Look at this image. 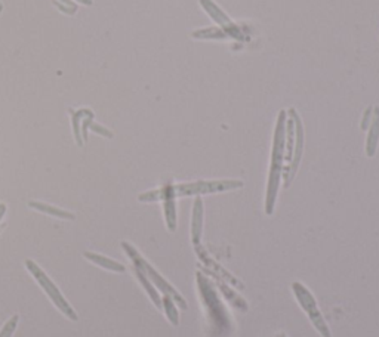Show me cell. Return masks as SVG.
Segmentation results:
<instances>
[{
  "label": "cell",
  "instance_id": "cell-1",
  "mask_svg": "<svg viewBox=\"0 0 379 337\" xmlns=\"http://www.w3.org/2000/svg\"><path fill=\"white\" fill-rule=\"evenodd\" d=\"M243 187V181L227 179V181H199L190 183H168L160 190L148 191L138 195L141 203H151V201H161L164 197H190V195H200L203 194H215V192H225L231 190H239Z\"/></svg>",
  "mask_w": 379,
  "mask_h": 337
},
{
  "label": "cell",
  "instance_id": "cell-2",
  "mask_svg": "<svg viewBox=\"0 0 379 337\" xmlns=\"http://www.w3.org/2000/svg\"><path fill=\"white\" fill-rule=\"evenodd\" d=\"M288 113L283 110L277 116V123L273 139V151H272V166H270V175L267 183V195H265V213L273 215L281 175H283V163H285V145H286V120Z\"/></svg>",
  "mask_w": 379,
  "mask_h": 337
},
{
  "label": "cell",
  "instance_id": "cell-3",
  "mask_svg": "<svg viewBox=\"0 0 379 337\" xmlns=\"http://www.w3.org/2000/svg\"><path fill=\"white\" fill-rule=\"evenodd\" d=\"M122 247H123V250L126 252V255L129 256V259H131L132 262H134V266L138 268L139 271H143V273L146 274V277H147L151 282H153V286H155L157 290H160L161 293H164V296H169L173 302L177 303V305H178L179 308L187 309V307H188V305H187V300L184 299V298L179 295V293L175 290V287L170 286L169 282H168L164 277H161V275L157 273V271H156L153 266H151L143 256L139 255V252H138V250H136L132 244H129L127 242H122Z\"/></svg>",
  "mask_w": 379,
  "mask_h": 337
},
{
  "label": "cell",
  "instance_id": "cell-4",
  "mask_svg": "<svg viewBox=\"0 0 379 337\" xmlns=\"http://www.w3.org/2000/svg\"><path fill=\"white\" fill-rule=\"evenodd\" d=\"M26 268H27L28 273L35 277V280L37 281V284L42 287L43 291L46 293L48 298L52 300L53 305H55L61 311V313L66 315V317L71 321H79L78 313H76V311L67 302V299L62 296V293L60 291V289L55 284H53L52 280L46 275L45 271H43L36 262H33V260H30V259L26 260Z\"/></svg>",
  "mask_w": 379,
  "mask_h": 337
},
{
  "label": "cell",
  "instance_id": "cell-5",
  "mask_svg": "<svg viewBox=\"0 0 379 337\" xmlns=\"http://www.w3.org/2000/svg\"><path fill=\"white\" fill-rule=\"evenodd\" d=\"M292 290H294V295L299 303V307L310 318L312 327L321 334V337H332L329 325L326 320L323 318V315L317 307V302L311 295V291L304 284H301V282H294V284H292Z\"/></svg>",
  "mask_w": 379,
  "mask_h": 337
},
{
  "label": "cell",
  "instance_id": "cell-6",
  "mask_svg": "<svg viewBox=\"0 0 379 337\" xmlns=\"http://www.w3.org/2000/svg\"><path fill=\"white\" fill-rule=\"evenodd\" d=\"M197 284L200 290V296L203 299L204 307H206L208 309L211 321L212 322L218 321L222 327H229L230 318L229 315H227V311L224 309V307L220 303L221 300L218 298V293H216L212 282L206 277H203L200 273H197Z\"/></svg>",
  "mask_w": 379,
  "mask_h": 337
},
{
  "label": "cell",
  "instance_id": "cell-7",
  "mask_svg": "<svg viewBox=\"0 0 379 337\" xmlns=\"http://www.w3.org/2000/svg\"><path fill=\"white\" fill-rule=\"evenodd\" d=\"M289 117L294 120V125H295V148H294V153H292V158L289 161V165L286 166L285 172H283V178H285V188H289L290 182L294 181L297 172H298V167H299V163H301V157H302V149H304V126H302V122L301 118L297 113V110H294V108H290V110L288 111Z\"/></svg>",
  "mask_w": 379,
  "mask_h": 337
},
{
  "label": "cell",
  "instance_id": "cell-8",
  "mask_svg": "<svg viewBox=\"0 0 379 337\" xmlns=\"http://www.w3.org/2000/svg\"><path fill=\"white\" fill-rule=\"evenodd\" d=\"M199 2L202 8L206 10V14L211 15V18L220 26V28L225 33L227 36L234 40H245L240 27L237 26L234 21H231L229 15H227L224 10L213 2V0H199Z\"/></svg>",
  "mask_w": 379,
  "mask_h": 337
},
{
  "label": "cell",
  "instance_id": "cell-9",
  "mask_svg": "<svg viewBox=\"0 0 379 337\" xmlns=\"http://www.w3.org/2000/svg\"><path fill=\"white\" fill-rule=\"evenodd\" d=\"M203 216L204 208L202 197H196L193 204V216H191V243L194 247H199L203 234Z\"/></svg>",
  "mask_w": 379,
  "mask_h": 337
},
{
  "label": "cell",
  "instance_id": "cell-10",
  "mask_svg": "<svg viewBox=\"0 0 379 337\" xmlns=\"http://www.w3.org/2000/svg\"><path fill=\"white\" fill-rule=\"evenodd\" d=\"M369 134L366 139V154L367 157H373L376 154V148L379 143V107H373L372 120L369 125Z\"/></svg>",
  "mask_w": 379,
  "mask_h": 337
},
{
  "label": "cell",
  "instance_id": "cell-11",
  "mask_svg": "<svg viewBox=\"0 0 379 337\" xmlns=\"http://www.w3.org/2000/svg\"><path fill=\"white\" fill-rule=\"evenodd\" d=\"M83 256L89 260V262L95 264L96 266H101L107 271H112V273H118V274H123L126 268L122 265L116 262V260L113 259H108V257H104L103 255H98V253H92V252H85Z\"/></svg>",
  "mask_w": 379,
  "mask_h": 337
},
{
  "label": "cell",
  "instance_id": "cell-12",
  "mask_svg": "<svg viewBox=\"0 0 379 337\" xmlns=\"http://www.w3.org/2000/svg\"><path fill=\"white\" fill-rule=\"evenodd\" d=\"M28 208L35 209V210H37V212L45 213V215L53 216V217H58V219L73 221L74 217H76L71 212L62 210V209H60V208H55V206H51V204H46V203H40V201H30V203H28Z\"/></svg>",
  "mask_w": 379,
  "mask_h": 337
},
{
  "label": "cell",
  "instance_id": "cell-13",
  "mask_svg": "<svg viewBox=\"0 0 379 337\" xmlns=\"http://www.w3.org/2000/svg\"><path fill=\"white\" fill-rule=\"evenodd\" d=\"M177 199L173 197H164L161 201H164V210H165V219H166V226L170 233L177 230Z\"/></svg>",
  "mask_w": 379,
  "mask_h": 337
},
{
  "label": "cell",
  "instance_id": "cell-14",
  "mask_svg": "<svg viewBox=\"0 0 379 337\" xmlns=\"http://www.w3.org/2000/svg\"><path fill=\"white\" fill-rule=\"evenodd\" d=\"M134 271H135V275H136L138 281L141 282V284H143V287H144L146 291H147V295L150 296L151 300H153V303L156 305V308L161 309V299H160V296H159V293H157L156 287L153 286V282H151V281L146 277V274L143 273V271H139V269L135 268V266H134Z\"/></svg>",
  "mask_w": 379,
  "mask_h": 337
},
{
  "label": "cell",
  "instance_id": "cell-15",
  "mask_svg": "<svg viewBox=\"0 0 379 337\" xmlns=\"http://www.w3.org/2000/svg\"><path fill=\"white\" fill-rule=\"evenodd\" d=\"M69 111L71 114V123H73L76 144H78L79 147H83V138H82V126H80V123L83 122V118L86 116H91L94 113L91 110H79V111L69 110Z\"/></svg>",
  "mask_w": 379,
  "mask_h": 337
},
{
  "label": "cell",
  "instance_id": "cell-16",
  "mask_svg": "<svg viewBox=\"0 0 379 337\" xmlns=\"http://www.w3.org/2000/svg\"><path fill=\"white\" fill-rule=\"evenodd\" d=\"M161 309L165 311L168 320L173 325L179 324V313H178L177 305H175V302H173L169 296H164V299H161Z\"/></svg>",
  "mask_w": 379,
  "mask_h": 337
},
{
  "label": "cell",
  "instance_id": "cell-17",
  "mask_svg": "<svg viewBox=\"0 0 379 337\" xmlns=\"http://www.w3.org/2000/svg\"><path fill=\"white\" fill-rule=\"evenodd\" d=\"M194 39H216V40H224L229 39V36L221 28H203L193 33Z\"/></svg>",
  "mask_w": 379,
  "mask_h": 337
},
{
  "label": "cell",
  "instance_id": "cell-18",
  "mask_svg": "<svg viewBox=\"0 0 379 337\" xmlns=\"http://www.w3.org/2000/svg\"><path fill=\"white\" fill-rule=\"evenodd\" d=\"M18 321H19V315H14L12 318H9L6 324L3 325V329L0 330V337H12L17 330Z\"/></svg>",
  "mask_w": 379,
  "mask_h": 337
},
{
  "label": "cell",
  "instance_id": "cell-19",
  "mask_svg": "<svg viewBox=\"0 0 379 337\" xmlns=\"http://www.w3.org/2000/svg\"><path fill=\"white\" fill-rule=\"evenodd\" d=\"M88 129H91V130H92V132H95V134H98V135H101V136H104V138H108V139H112V138H113V132H110V130H108V129L103 127L101 125H98V123H95L94 120H92V122H89V125H88Z\"/></svg>",
  "mask_w": 379,
  "mask_h": 337
},
{
  "label": "cell",
  "instance_id": "cell-20",
  "mask_svg": "<svg viewBox=\"0 0 379 337\" xmlns=\"http://www.w3.org/2000/svg\"><path fill=\"white\" fill-rule=\"evenodd\" d=\"M372 110H373V107H369V108H367V110L364 111L363 120H362V130H367V127H369L371 120H372Z\"/></svg>",
  "mask_w": 379,
  "mask_h": 337
},
{
  "label": "cell",
  "instance_id": "cell-21",
  "mask_svg": "<svg viewBox=\"0 0 379 337\" xmlns=\"http://www.w3.org/2000/svg\"><path fill=\"white\" fill-rule=\"evenodd\" d=\"M6 215V204L3 203H0V222H2L3 219V216Z\"/></svg>",
  "mask_w": 379,
  "mask_h": 337
},
{
  "label": "cell",
  "instance_id": "cell-22",
  "mask_svg": "<svg viewBox=\"0 0 379 337\" xmlns=\"http://www.w3.org/2000/svg\"><path fill=\"white\" fill-rule=\"evenodd\" d=\"M78 2H80V3H83V5H86V6H91L94 2H92V0H78Z\"/></svg>",
  "mask_w": 379,
  "mask_h": 337
},
{
  "label": "cell",
  "instance_id": "cell-23",
  "mask_svg": "<svg viewBox=\"0 0 379 337\" xmlns=\"http://www.w3.org/2000/svg\"><path fill=\"white\" fill-rule=\"evenodd\" d=\"M0 14H2V3H0Z\"/></svg>",
  "mask_w": 379,
  "mask_h": 337
}]
</instances>
